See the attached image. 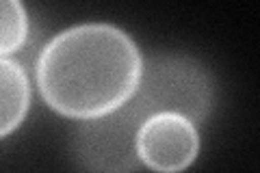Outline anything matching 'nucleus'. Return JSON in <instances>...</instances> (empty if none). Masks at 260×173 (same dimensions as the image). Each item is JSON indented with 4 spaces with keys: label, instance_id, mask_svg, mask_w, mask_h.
<instances>
[{
    "label": "nucleus",
    "instance_id": "obj_1",
    "mask_svg": "<svg viewBox=\"0 0 260 173\" xmlns=\"http://www.w3.org/2000/svg\"><path fill=\"white\" fill-rule=\"evenodd\" d=\"M141 70L143 54L124 28L85 22L48 39L35 63V82L52 111L85 121L133 100Z\"/></svg>",
    "mask_w": 260,
    "mask_h": 173
},
{
    "label": "nucleus",
    "instance_id": "obj_3",
    "mask_svg": "<svg viewBox=\"0 0 260 173\" xmlns=\"http://www.w3.org/2000/svg\"><path fill=\"white\" fill-rule=\"evenodd\" d=\"M143 117L133 104L102 117L78 123L72 139V154L83 173H137L141 160L137 154V130Z\"/></svg>",
    "mask_w": 260,
    "mask_h": 173
},
{
    "label": "nucleus",
    "instance_id": "obj_5",
    "mask_svg": "<svg viewBox=\"0 0 260 173\" xmlns=\"http://www.w3.org/2000/svg\"><path fill=\"white\" fill-rule=\"evenodd\" d=\"M30 109V80L22 63L0 56V139L15 132Z\"/></svg>",
    "mask_w": 260,
    "mask_h": 173
},
{
    "label": "nucleus",
    "instance_id": "obj_4",
    "mask_svg": "<svg viewBox=\"0 0 260 173\" xmlns=\"http://www.w3.org/2000/svg\"><path fill=\"white\" fill-rule=\"evenodd\" d=\"M137 154L154 173H182L200 156L198 126L176 113L148 115L137 130Z\"/></svg>",
    "mask_w": 260,
    "mask_h": 173
},
{
    "label": "nucleus",
    "instance_id": "obj_6",
    "mask_svg": "<svg viewBox=\"0 0 260 173\" xmlns=\"http://www.w3.org/2000/svg\"><path fill=\"white\" fill-rule=\"evenodd\" d=\"M30 20L20 0H0V56L18 52L26 44Z\"/></svg>",
    "mask_w": 260,
    "mask_h": 173
},
{
    "label": "nucleus",
    "instance_id": "obj_2",
    "mask_svg": "<svg viewBox=\"0 0 260 173\" xmlns=\"http://www.w3.org/2000/svg\"><path fill=\"white\" fill-rule=\"evenodd\" d=\"M130 104L143 119L154 113H176L198 126L215 106L213 74L189 54H152L143 59L139 87Z\"/></svg>",
    "mask_w": 260,
    "mask_h": 173
}]
</instances>
